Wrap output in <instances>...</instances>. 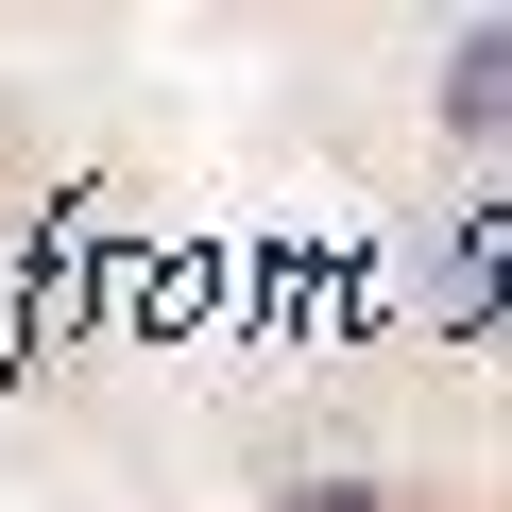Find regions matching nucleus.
I'll use <instances>...</instances> for the list:
<instances>
[{
    "label": "nucleus",
    "mask_w": 512,
    "mask_h": 512,
    "mask_svg": "<svg viewBox=\"0 0 512 512\" xmlns=\"http://www.w3.org/2000/svg\"><path fill=\"white\" fill-rule=\"evenodd\" d=\"M444 120H461L478 154H512V18H461V35H444Z\"/></svg>",
    "instance_id": "nucleus-1"
}]
</instances>
